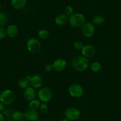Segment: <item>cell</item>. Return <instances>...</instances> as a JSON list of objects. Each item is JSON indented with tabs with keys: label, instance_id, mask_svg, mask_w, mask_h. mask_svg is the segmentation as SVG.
<instances>
[{
	"label": "cell",
	"instance_id": "4316f807",
	"mask_svg": "<svg viewBox=\"0 0 121 121\" xmlns=\"http://www.w3.org/2000/svg\"><path fill=\"white\" fill-rule=\"evenodd\" d=\"M83 46V43L81 41H76L74 43V48L76 50H82Z\"/></svg>",
	"mask_w": 121,
	"mask_h": 121
},
{
	"label": "cell",
	"instance_id": "9a60e30c",
	"mask_svg": "<svg viewBox=\"0 0 121 121\" xmlns=\"http://www.w3.org/2000/svg\"><path fill=\"white\" fill-rule=\"evenodd\" d=\"M7 35L11 39L15 38L18 33V29L17 26L14 24H11L7 27L6 30Z\"/></svg>",
	"mask_w": 121,
	"mask_h": 121
},
{
	"label": "cell",
	"instance_id": "f1b7e54d",
	"mask_svg": "<svg viewBox=\"0 0 121 121\" xmlns=\"http://www.w3.org/2000/svg\"><path fill=\"white\" fill-rule=\"evenodd\" d=\"M45 70L46 72H51L53 70L52 64H47L45 65Z\"/></svg>",
	"mask_w": 121,
	"mask_h": 121
},
{
	"label": "cell",
	"instance_id": "7402d4cb",
	"mask_svg": "<svg viewBox=\"0 0 121 121\" xmlns=\"http://www.w3.org/2000/svg\"><path fill=\"white\" fill-rule=\"evenodd\" d=\"M8 21L9 17L6 13L0 11V27H3L6 25Z\"/></svg>",
	"mask_w": 121,
	"mask_h": 121
},
{
	"label": "cell",
	"instance_id": "8fae6325",
	"mask_svg": "<svg viewBox=\"0 0 121 121\" xmlns=\"http://www.w3.org/2000/svg\"><path fill=\"white\" fill-rule=\"evenodd\" d=\"M67 65V62L64 58H58L52 63L53 70L56 72H61L65 70Z\"/></svg>",
	"mask_w": 121,
	"mask_h": 121
},
{
	"label": "cell",
	"instance_id": "7c38bea8",
	"mask_svg": "<svg viewBox=\"0 0 121 121\" xmlns=\"http://www.w3.org/2000/svg\"><path fill=\"white\" fill-rule=\"evenodd\" d=\"M24 119L27 121H36L39 119V113L38 110L28 109L24 112Z\"/></svg>",
	"mask_w": 121,
	"mask_h": 121
},
{
	"label": "cell",
	"instance_id": "e0dca14e",
	"mask_svg": "<svg viewBox=\"0 0 121 121\" xmlns=\"http://www.w3.org/2000/svg\"><path fill=\"white\" fill-rule=\"evenodd\" d=\"M18 86L19 87V88L23 90L30 87V84L29 76L25 77L22 78L20 79L18 82Z\"/></svg>",
	"mask_w": 121,
	"mask_h": 121
},
{
	"label": "cell",
	"instance_id": "603a6c76",
	"mask_svg": "<svg viewBox=\"0 0 121 121\" xmlns=\"http://www.w3.org/2000/svg\"><path fill=\"white\" fill-rule=\"evenodd\" d=\"M49 32L46 29H41L38 32V36L42 39H47L49 37Z\"/></svg>",
	"mask_w": 121,
	"mask_h": 121
},
{
	"label": "cell",
	"instance_id": "d6986e66",
	"mask_svg": "<svg viewBox=\"0 0 121 121\" xmlns=\"http://www.w3.org/2000/svg\"><path fill=\"white\" fill-rule=\"evenodd\" d=\"M11 119L15 121H23V119H24V113H23L21 111H19V110L14 111L13 113Z\"/></svg>",
	"mask_w": 121,
	"mask_h": 121
},
{
	"label": "cell",
	"instance_id": "8d00e7d4",
	"mask_svg": "<svg viewBox=\"0 0 121 121\" xmlns=\"http://www.w3.org/2000/svg\"></svg>",
	"mask_w": 121,
	"mask_h": 121
},
{
	"label": "cell",
	"instance_id": "4fadbf2b",
	"mask_svg": "<svg viewBox=\"0 0 121 121\" xmlns=\"http://www.w3.org/2000/svg\"><path fill=\"white\" fill-rule=\"evenodd\" d=\"M23 96H24V98L26 100L29 101V102L33 100V99H36V89H35L31 86L27 87L24 90Z\"/></svg>",
	"mask_w": 121,
	"mask_h": 121
},
{
	"label": "cell",
	"instance_id": "6da1fadb",
	"mask_svg": "<svg viewBox=\"0 0 121 121\" xmlns=\"http://www.w3.org/2000/svg\"><path fill=\"white\" fill-rule=\"evenodd\" d=\"M73 68L78 72H83L87 70L90 67L88 59L82 55H77L71 60Z\"/></svg>",
	"mask_w": 121,
	"mask_h": 121
},
{
	"label": "cell",
	"instance_id": "ac0fdd59",
	"mask_svg": "<svg viewBox=\"0 0 121 121\" xmlns=\"http://www.w3.org/2000/svg\"><path fill=\"white\" fill-rule=\"evenodd\" d=\"M90 68L93 73H99L102 71V65L99 62H93L91 64H90Z\"/></svg>",
	"mask_w": 121,
	"mask_h": 121
},
{
	"label": "cell",
	"instance_id": "9c48e42d",
	"mask_svg": "<svg viewBox=\"0 0 121 121\" xmlns=\"http://www.w3.org/2000/svg\"><path fill=\"white\" fill-rule=\"evenodd\" d=\"M81 53L83 56L89 59L95 56L96 53V49L93 45L87 44L84 45L81 50Z\"/></svg>",
	"mask_w": 121,
	"mask_h": 121
},
{
	"label": "cell",
	"instance_id": "4dcf8cb0",
	"mask_svg": "<svg viewBox=\"0 0 121 121\" xmlns=\"http://www.w3.org/2000/svg\"><path fill=\"white\" fill-rule=\"evenodd\" d=\"M5 119V116H4L3 113H0V121H4Z\"/></svg>",
	"mask_w": 121,
	"mask_h": 121
},
{
	"label": "cell",
	"instance_id": "83f0119b",
	"mask_svg": "<svg viewBox=\"0 0 121 121\" xmlns=\"http://www.w3.org/2000/svg\"><path fill=\"white\" fill-rule=\"evenodd\" d=\"M7 36L6 30L3 27H0V39H5Z\"/></svg>",
	"mask_w": 121,
	"mask_h": 121
},
{
	"label": "cell",
	"instance_id": "44dd1931",
	"mask_svg": "<svg viewBox=\"0 0 121 121\" xmlns=\"http://www.w3.org/2000/svg\"><path fill=\"white\" fill-rule=\"evenodd\" d=\"M40 104H41V103H40V101L39 100L35 99L29 102V109H31L32 110H37L38 109H39Z\"/></svg>",
	"mask_w": 121,
	"mask_h": 121
},
{
	"label": "cell",
	"instance_id": "277c9868",
	"mask_svg": "<svg viewBox=\"0 0 121 121\" xmlns=\"http://www.w3.org/2000/svg\"><path fill=\"white\" fill-rule=\"evenodd\" d=\"M26 47L30 53L36 54L41 51L42 46L39 40L36 38H30L27 41Z\"/></svg>",
	"mask_w": 121,
	"mask_h": 121
},
{
	"label": "cell",
	"instance_id": "3957f363",
	"mask_svg": "<svg viewBox=\"0 0 121 121\" xmlns=\"http://www.w3.org/2000/svg\"><path fill=\"white\" fill-rule=\"evenodd\" d=\"M16 95L13 91L10 89L4 90L0 93V102L4 105H10L14 102Z\"/></svg>",
	"mask_w": 121,
	"mask_h": 121
},
{
	"label": "cell",
	"instance_id": "d4e9b609",
	"mask_svg": "<svg viewBox=\"0 0 121 121\" xmlns=\"http://www.w3.org/2000/svg\"><path fill=\"white\" fill-rule=\"evenodd\" d=\"M39 110L40 113L43 114V115L44 114L47 113L49 110V108H48V106L47 104H46V103H42V102L40 106H39Z\"/></svg>",
	"mask_w": 121,
	"mask_h": 121
},
{
	"label": "cell",
	"instance_id": "e575fe53",
	"mask_svg": "<svg viewBox=\"0 0 121 121\" xmlns=\"http://www.w3.org/2000/svg\"><path fill=\"white\" fill-rule=\"evenodd\" d=\"M40 121V120L38 119V120H37V121Z\"/></svg>",
	"mask_w": 121,
	"mask_h": 121
},
{
	"label": "cell",
	"instance_id": "d590c367",
	"mask_svg": "<svg viewBox=\"0 0 121 121\" xmlns=\"http://www.w3.org/2000/svg\"></svg>",
	"mask_w": 121,
	"mask_h": 121
},
{
	"label": "cell",
	"instance_id": "30bf717a",
	"mask_svg": "<svg viewBox=\"0 0 121 121\" xmlns=\"http://www.w3.org/2000/svg\"><path fill=\"white\" fill-rule=\"evenodd\" d=\"M28 76L30 80V84L31 87L34 88L35 89L41 88L43 84V79L40 75L36 74L32 76H30V75H28Z\"/></svg>",
	"mask_w": 121,
	"mask_h": 121
},
{
	"label": "cell",
	"instance_id": "1f68e13d",
	"mask_svg": "<svg viewBox=\"0 0 121 121\" xmlns=\"http://www.w3.org/2000/svg\"><path fill=\"white\" fill-rule=\"evenodd\" d=\"M69 121V120H68L67 119H62V120H61V121Z\"/></svg>",
	"mask_w": 121,
	"mask_h": 121
},
{
	"label": "cell",
	"instance_id": "ffe728a7",
	"mask_svg": "<svg viewBox=\"0 0 121 121\" xmlns=\"http://www.w3.org/2000/svg\"><path fill=\"white\" fill-rule=\"evenodd\" d=\"M105 21V18L103 16H100V15H97L93 17L92 20V23L95 25L101 26L104 24Z\"/></svg>",
	"mask_w": 121,
	"mask_h": 121
},
{
	"label": "cell",
	"instance_id": "8992f818",
	"mask_svg": "<svg viewBox=\"0 0 121 121\" xmlns=\"http://www.w3.org/2000/svg\"><path fill=\"white\" fill-rule=\"evenodd\" d=\"M68 93L74 98H80L84 95V88L82 86L77 83L72 84L68 87Z\"/></svg>",
	"mask_w": 121,
	"mask_h": 121
},
{
	"label": "cell",
	"instance_id": "f546056e",
	"mask_svg": "<svg viewBox=\"0 0 121 121\" xmlns=\"http://www.w3.org/2000/svg\"><path fill=\"white\" fill-rule=\"evenodd\" d=\"M5 110V105L1 102H0V113H2Z\"/></svg>",
	"mask_w": 121,
	"mask_h": 121
},
{
	"label": "cell",
	"instance_id": "836d02e7",
	"mask_svg": "<svg viewBox=\"0 0 121 121\" xmlns=\"http://www.w3.org/2000/svg\"><path fill=\"white\" fill-rule=\"evenodd\" d=\"M1 4L0 3V10H1Z\"/></svg>",
	"mask_w": 121,
	"mask_h": 121
},
{
	"label": "cell",
	"instance_id": "7a4b0ae2",
	"mask_svg": "<svg viewBox=\"0 0 121 121\" xmlns=\"http://www.w3.org/2000/svg\"><path fill=\"white\" fill-rule=\"evenodd\" d=\"M69 25L75 29L81 27L86 23V17L81 13H74L68 18Z\"/></svg>",
	"mask_w": 121,
	"mask_h": 121
},
{
	"label": "cell",
	"instance_id": "cb8c5ba5",
	"mask_svg": "<svg viewBox=\"0 0 121 121\" xmlns=\"http://www.w3.org/2000/svg\"><path fill=\"white\" fill-rule=\"evenodd\" d=\"M73 14H74V11L73 7L71 6V5H67L65 7L64 14H65L66 16L69 17L71 16Z\"/></svg>",
	"mask_w": 121,
	"mask_h": 121
},
{
	"label": "cell",
	"instance_id": "52a82bcc",
	"mask_svg": "<svg viewBox=\"0 0 121 121\" xmlns=\"http://www.w3.org/2000/svg\"><path fill=\"white\" fill-rule=\"evenodd\" d=\"M65 118L70 121H76L80 119L81 116V112L78 108L71 107L65 111Z\"/></svg>",
	"mask_w": 121,
	"mask_h": 121
},
{
	"label": "cell",
	"instance_id": "ba28073f",
	"mask_svg": "<svg viewBox=\"0 0 121 121\" xmlns=\"http://www.w3.org/2000/svg\"><path fill=\"white\" fill-rule=\"evenodd\" d=\"M81 32L86 38H91L95 33V24L92 22H86L81 27Z\"/></svg>",
	"mask_w": 121,
	"mask_h": 121
},
{
	"label": "cell",
	"instance_id": "5bb4252c",
	"mask_svg": "<svg viewBox=\"0 0 121 121\" xmlns=\"http://www.w3.org/2000/svg\"><path fill=\"white\" fill-rule=\"evenodd\" d=\"M27 0H11V5L16 10H22L26 6Z\"/></svg>",
	"mask_w": 121,
	"mask_h": 121
},
{
	"label": "cell",
	"instance_id": "d6a6232c",
	"mask_svg": "<svg viewBox=\"0 0 121 121\" xmlns=\"http://www.w3.org/2000/svg\"><path fill=\"white\" fill-rule=\"evenodd\" d=\"M7 121H14L13 119H9V120H7Z\"/></svg>",
	"mask_w": 121,
	"mask_h": 121
},
{
	"label": "cell",
	"instance_id": "2e32d148",
	"mask_svg": "<svg viewBox=\"0 0 121 121\" xmlns=\"http://www.w3.org/2000/svg\"><path fill=\"white\" fill-rule=\"evenodd\" d=\"M68 18L69 17L64 14H59L55 18V23L56 25L62 26L65 25L67 22H68Z\"/></svg>",
	"mask_w": 121,
	"mask_h": 121
},
{
	"label": "cell",
	"instance_id": "5b68a950",
	"mask_svg": "<svg viewBox=\"0 0 121 121\" xmlns=\"http://www.w3.org/2000/svg\"><path fill=\"white\" fill-rule=\"evenodd\" d=\"M39 100L42 103H48L52 100L53 93L49 87H42L39 90L38 94Z\"/></svg>",
	"mask_w": 121,
	"mask_h": 121
},
{
	"label": "cell",
	"instance_id": "484cf974",
	"mask_svg": "<svg viewBox=\"0 0 121 121\" xmlns=\"http://www.w3.org/2000/svg\"><path fill=\"white\" fill-rule=\"evenodd\" d=\"M13 112L14 111L13 110V109L9 108V109H5V110H4V112L3 113L4 116H5V117H7V118H11Z\"/></svg>",
	"mask_w": 121,
	"mask_h": 121
}]
</instances>
